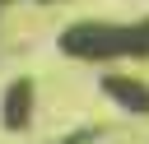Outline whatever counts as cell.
Listing matches in <instances>:
<instances>
[{"mask_svg":"<svg viewBox=\"0 0 149 144\" xmlns=\"http://www.w3.org/2000/svg\"><path fill=\"white\" fill-rule=\"evenodd\" d=\"M70 56L112 60V56H144L149 51V19L144 23H79L65 33Z\"/></svg>","mask_w":149,"mask_h":144,"instance_id":"cell-1","label":"cell"},{"mask_svg":"<svg viewBox=\"0 0 149 144\" xmlns=\"http://www.w3.org/2000/svg\"><path fill=\"white\" fill-rule=\"evenodd\" d=\"M121 107H130V111H149V88L140 84V79H126V74H112L107 84H102Z\"/></svg>","mask_w":149,"mask_h":144,"instance_id":"cell-2","label":"cell"},{"mask_svg":"<svg viewBox=\"0 0 149 144\" xmlns=\"http://www.w3.org/2000/svg\"><path fill=\"white\" fill-rule=\"evenodd\" d=\"M5 121H9V125H23V121H28V79H19V84L9 88V107H5Z\"/></svg>","mask_w":149,"mask_h":144,"instance_id":"cell-3","label":"cell"}]
</instances>
